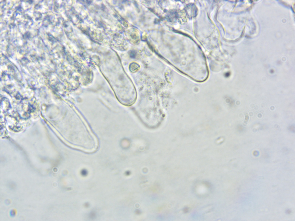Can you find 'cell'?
<instances>
[{
    "label": "cell",
    "mask_w": 295,
    "mask_h": 221,
    "mask_svg": "<svg viewBox=\"0 0 295 221\" xmlns=\"http://www.w3.org/2000/svg\"><path fill=\"white\" fill-rule=\"evenodd\" d=\"M185 10L186 14L190 18H193L197 15V8L194 4L188 5L185 7Z\"/></svg>",
    "instance_id": "6da1fadb"
}]
</instances>
